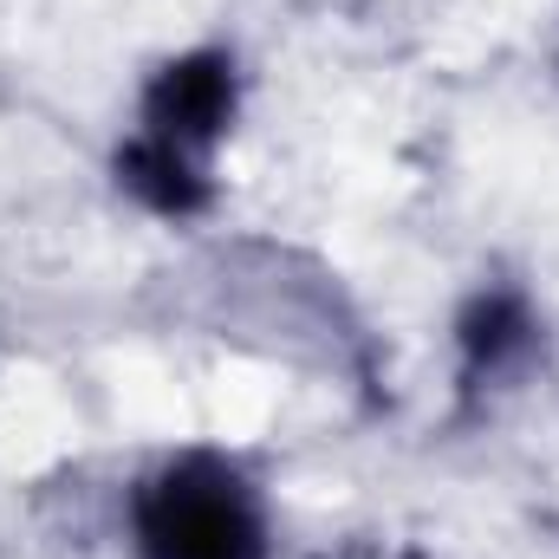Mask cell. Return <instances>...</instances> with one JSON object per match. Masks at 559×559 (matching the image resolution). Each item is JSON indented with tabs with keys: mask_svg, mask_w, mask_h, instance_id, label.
I'll return each mask as SVG.
<instances>
[{
	"mask_svg": "<svg viewBox=\"0 0 559 559\" xmlns=\"http://www.w3.org/2000/svg\"><path fill=\"white\" fill-rule=\"evenodd\" d=\"M124 176H131V189H143L156 209H195L202 202V182L189 176V163H182V150L163 138L138 143L131 156H124Z\"/></svg>",
	"mask_w": 559,
	"mask_h": 559,
	"instance_id": "3",
	"label": "cell"
},
{
	"mask_svg": "<svg viewBox=\"0 0 559 559\" xmlns=\"http://www.w3.org/2000/svg\"><path fill=\"white\" fill-rule=\"evenodd\" d=\"M150 559H261V527L241 488L215 468H176L143 495Z\"/></svg>",
	"mask_w": 559,
	"mask_h": 559,
	"instance_id": "1",
	"label": "cell"
},
{
	"mask_svg": "<svg viewBox=\"0 0 559 559\" xmlns=\"http://www.w3.org/2000/svg\"><path fill=\"white\" fill-rule=\"evenodd\" d=\"M508 338H514V306H488V312L475 319V332H468L475 352H501Z\"/></svg>",
	"mask_w": 559,
	"mask_h": 559,
	"instance_id": "4",
	"label": "cell"
},
{
	"mask_svg": "<svg viewBox=\"0 0 559 559\" xmlns=\"http://www.w3.org/2000/svg\"><path fill=\"white\" fill-rule=\"evenodd\" d=\"M228 105H235V85H228V66L222 59H182V66H169L163 79H156V92H150V124H156V138L163 143H202L222 131V118H228Z\"/></svg>",
	"mask_w": 559,
	"mask_h": 559,
	"instance_id": "2",
	"label": "cell"
}]
</instances>
